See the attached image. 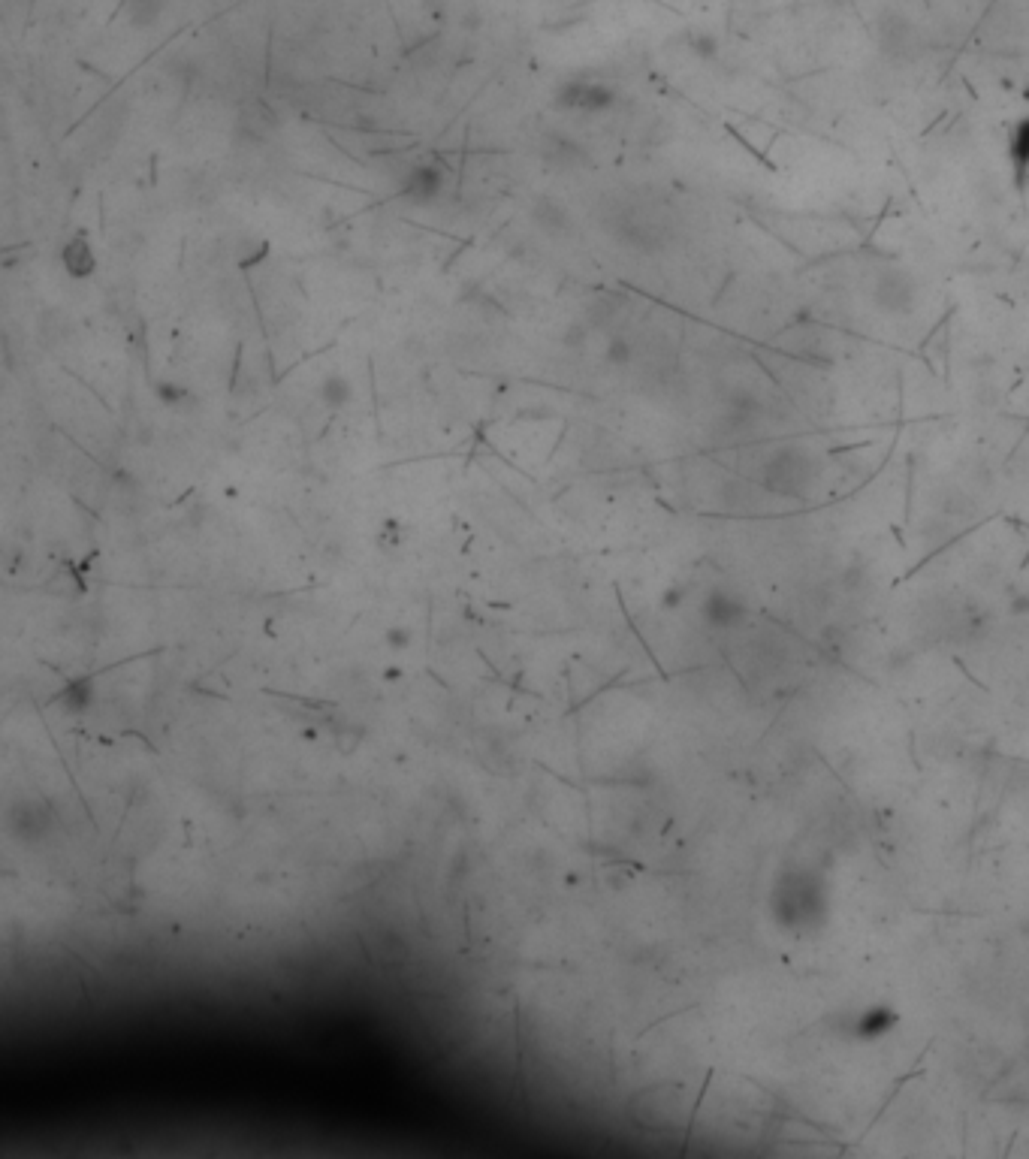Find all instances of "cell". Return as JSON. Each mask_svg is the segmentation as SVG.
Here are the masks:
<instances>
[{"mask_svg":"<svg viewBox=\"0 0 1029 1159\" xmlns=\"http://www.w3.org/2000/svg\"><path fill=\"white\" fill-rule=\"evenodd\" d=\"M876 40L885 58L909 64L924 52V34L921 28L900 10H885L876 25Z\"/></svg>","mask_w":1029,"mask_h":1159,"instance_id":"1","label":"cell"},{"mask_svg":"<svg viewBox=\"0 0 1029 1159\" xmlns=\"http://www.w3.org/2000/svg\"><path fill=\"white\" fill-rule=\"evenodd\" d=\"M915 302H918V284L912 278V272L900 269V266H885L879 269L876 281H873V305L891 317H903V314H912L915 311Z\"/></svg>","mask_w":1029,"mask_h":1159,"instance_id":"2","label":"cell"},{"mask_svg":"<svg viewBox=\"0 0 1029 1159\" xmlns=\"http://www.w3.org/2000/svg\"><path fill=\"white\" fill-rule=\"evenodd\" d=\"M809 453L797 447L779 450L767 468H764V486H770L779 495H803L809 489Z\"/></svg>","mask_w":1029,"mask_h":1159,"instance_id":"3","label":"cell"},{"mask_svg":"<svg viewBox=\"0 0 1029 1159\" xmlns=\"http://www.w3.org/2000/svg\"><path fill=\"white\" fill-rule=\"evenodd\" d=\"M553 103L559 109H574V112H604L616 103V94L598 82H568Z\"/></svg>","mask_w":1029,"mask_h":1159,"instance_id":"4","label":"cell"},{"mask_svg":"<svg viewBox=\"0 0 1029 1159\" xmlns=\"http://www.w3.org/2000/svg\"><path fill=\"white\" fill-rule=\"evenodd\" d=\"M61 266H64V272H67L70 278H76V281L91 278V275L97 272V254H94L91 242H88L85 236L67 239L64 248H61Z\"/></svg>","mask_w":1029,"mask_h":1159,"instance_id":"5","label":"cell"},{"mask_svg":"<svg viewBox=\"0 0 1029 1159\" xmlns=\"http://www.w3.org/2000/svg\"><path fill=\"white\" fill-rule=\"evenodd\" d=\"M444 188V173L438 167H414L408 176H405V185H402V197H408L411 203H432Z\"/></svg>","mask_w":1029,"mask_h":1159,"instance_id":"6","label":"cell"},{"mask_svg":"<svg viewBox=\"0 0 1029 1159\" xmlns=\"http://www.w3.org/2000/svg\"><path fill=\"white\" fill-rule=\"evenodd\" d=\"M1008 160H1011L1014 185L1026 188V182H1029V118L1014 121V127L1008 133Z\"/></svg>","mask_w":1029,"mask_h":1159,"instance_id":"7","label":"cell"},{"mask_svg":"<svg viewBox=\"0 0 1029 1159\" xmlns=\"http://www.w3.org/2000/svg\"><path fill=\"white\" fill-rule=\"evenodd\" d=\"M317 396L320 402L329 408V411H341L351 399H354V381L345 375V372H329L320 387H317Z\"/></svg>","mask_w":1029,"mask_h":1159,"instance_id":"8","label":"cell"},{"mask_svg":"<svg viewBox=\"0 0 1029 1159\" xmlns=\"http://www.w3.org/2000/svg\"><path fill=\"white\" fill-rule=\"evenodd\" d=\"M157 399L166 405V408H173V411H179V408H185L194 396H191V390L188 387H182V384H157Z\"/></svg>","mask_w":1029,"mask_h":1159,"instance_id":"9","label":"cell"},{"mask_svg":"<svg viewBox=\"0 0 1029 1159\" xmlns=\"http://www.w3.org/2000/svg\"><path fill=\"white\" fill-rule=\"evenodd\" d=\"M604 357H607V363H613V366H625V363L631 360V345H628L625 339H610Z\"/></svg>","mask_w":1029,"mask_h":1159,"instance_id":"10","label":"cell"}]
</instances>
